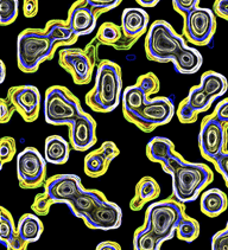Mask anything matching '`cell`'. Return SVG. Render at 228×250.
<instances>
[{
	"mask_svg": "<svg viewBox=\"0 0 228 250\" xmlns=\"http://www.w3.org/2000/svg\"><path fill=\"white\" fill-rule=\"evenodd\" d=\"M162 168L171 176L172 197L182 203L195 201L214 179L212 169L205 164L187 162L177 152L162 164Z\"/></svg>",
	"mask_w": 228,
	"mask_h": 250,
	"instance_id": "1",
	"label": "cell"
},
{
	"mask_svg": "<svg viewBox=\"0 0 228 250\" xmlns=\"http://www.w3.org/2000/svg\"><path fill=\"white\" fill-rule=\"evenodd\" d=\"M122 77L119 64L101 60L95 71V84L86 94V104L95 113H111L120 104Z\"/></svg>",
	"mask_w": 228,
	"mask_h": 250,
	"instance_id": "2",
	"label": "cell"
},
{
	"mask_svg": "<svg viewBox=\"0 0 228 250\" xmlns=\"http://www.w3.org/2000/svg\"><path fill=\"white\" fill-rule=\"evenodd\" d=\"M58 46L44 29H25L17 37V64L25 74L36 73L54 57Z\"/></svg>",
	"mask_w": 228,
	"mask_h": 250,
	"instance_id": "3",
	"label": "cell"
},
{
	"mask_svg": "<svg viewBox=\"0 0 228 250\" xmlns=\"http://www.w3.org/2000/svg\"><path fill=\"white\" fill-rule=\"evenodd\" d=\"M100 42L93 38L85 49L65 46L58 52V64L71 76L73 82L77 85H86L91 83L94 71L99 63Z\"/></svg>",
	"mask_w": 228,
	"mask_h": 250,
	"instance_id": "4",
	"label": "cell"
},
{
	"mask_svg": "<svg viewBox=\"0 0 228 250\" xmlns=\"http://www.w3.org/2000/svg\"><path fill=\"white\" fill-rule=\"evenodd\" d=\"M187 45L184 37L174 30L168 21H156L150 25L145 37V54L149 61L172 62V58Z\"/></svg>",
	"mask_w": 228,
	"mask_h": 250,
	"instance_id": "5",
	"label": "cell"
},
{
	"mask_svg": "<svg viewBox=\"0 0 228 250\" xmlns=\"http://www.w3.org/2000/svg\"><path fill=\"white\" fill-rule=\"evenodd\" d=\"M184 216V203L170 197L149 205L145 211L144 223L164 243L174 237L176 234V228Z\"/></svg>",
	"mask_w": 228,
	"mask_h": 250,
	"instance_id": "6",
	"label": "cell"
},
{
	"mask_svg": "<svg viewBox=\"0 0 228 250\" xmlns=\"http://www.w3.org/2000/svg\"><path fill=\"white\" fill-rule=\"evenodd\" d=\"M85 112L80 100L63 85H52L46 91L44 119L52 126H69Z\"/></svg>",
	"mask_w": 228,
	"mask_h": 250,
	"instance_id": "7",
	"label": "cell"
},
{
	"mask_svg": "<svg viewBox=\"0 0 228 250\" xmlns=\"http://www.w3.org/2000/svg\"><path fill=\"white\" fill-rule=\"evenodd\" d=\"M176 114L174 102L169 97L147 99L138 112L125 114V120L135 125L144 133H152L157 127L169 124Z\"/></svg>",
	"mask_w": 228,
	"mask_h": 250,
	"instance_id": "8",
	"label": "cell"
},
{
	"mask_svg": "<svg viewBox=\"0 0 228 250\" xmlns=\"http://www.w3.org/2000/svg\"><path fill=\"white\" fill-rule=\"evenodd\" d=\"M17 179L24 190H36L46 182V160L35 147H26L17 157Z\"/></svg>",
	"mask_w": 228,
	"mask_h": 250,
	"instance_id": "9",
	"label": "cell"
},
{
	"mask_svg": "<svg viewBox=\"0 0 228 250\" xmlns=\"http://www.w3.org/2000/svg\"><path fill=\"white\" fill-rule=\"evenodd\" d=\"M227 89L228 81L224 75L213 70L205 71L200 84L190 88L185 100L197 113H205L216 99L226 94Z\"/></svg>",
	"mask_w": 228,
	"mask_h": 250,
	"instance_id": "10",
	"label": "cell"
},
{
	"mask_svg": "<svg viewBox=\"0 0 228 250\" xmlns=\"http://www.w3.org/2000/svg\"><path fill=\"white\" fill-rule=\"evenodd\" d=\"M227 127L213 114L205 115L201 121L199 133V147L204 159L213 164L214 160L227 151Z\"/></svg>",
	"mask_w": 228,
	"mask_h": 250,
	"instance_id": "11",
	"label": "cell"
},
{
	"mask_svg": "<svg viewBox=\"0 0 228 250\" xmlns=\"http://www.w3.org/2000/svg\"><path fill=\"white\" fill-rule=\"evenodd\" d=\"M183 24V37L197 46L209 44L216 30V16L213 10L197 6L188 12Z\"/></svg>",
	"mask_w": 228,
	"mask_h": 250,
	"instance_id": "12",
	"label": "cell"
},
{
	"mask_svg": "<svg viewBox=\"0 0 228 250\" xmlns=\"http://www.w3.org/2000/svg\"><path fill=\"white\" fill-rule=\"evenodd\" d=\"M7 100L15 105L17 113L25 122L38 119L41 110V93L37 87L30 84L15 85L7 90Z\"/></svg>",
	"mask_w": 228,
	"mask_h": 250,
	"instance_id": "13",
	"label": "cell"
},
{
	"mask_svg": "<svg viewBox=\"0 0 228 250\" xmlns=\"http://www.w3.org/2000/svg\"><path fill=\"white\" fill-rule=\"evenodd\" d=\"M81 178L76 174H56L46 179L44 192L54 204H68L83 190Z\"/></svg>",
	"mask_w": 228,
	"mask_h": 250,
	"instance_id": "14",
	"label": "cell"
},
{
	"mask_svg": "<svg viewBox=\"0 0 228 250\" xmlns=\"http://www.w3.org/2000/svg\"><path fill=\"white\" fill-rule=\"evenodd\" d=\"M96 121L91 114L83 112L69 125V143L76 152H86L96 144Z\"/></svg>",
	"mask_w": 228,
	"mask_h": 250,
	"instance_id": "15",
	"label": "cell"
},
{
	"mask_svg": "<svg viewBox=\"0 0 228 250\" xmlns=\"http://www.w3.org/2000/svg\"><path fill=\"white\" fill-rule=\"evenodd\" d=\"M82 221L86 227L93 230H115L121 226L122 211L118 204L107 199L83 217Z\"/></svg>",
	"mask_w": 228,
	"mask_h": 250,
	"instance_id": "16",
	"label": "cell"
},
{
	"mask_svg": "<svg viewBox=\"0 0 228 250\" xmlns=\"http://www.w3.org/2000/svg\"><path fill=\"white\" fill-rule=\"evenodd\" d=\"M100 15L85 0H76L68 11L69 26L77 37L90 35L95 30Z\"/></svg>",
	"mask_w": 228,
	"mask_h": 250,
	"instance_id": "17",
	"label": "cell"
},
{
	"mask_svg": "<svg viewBox=\"0 0 228 250\" xmlns=\"http://www.w3.org/2000/svg\"><path fill=\"white\" fill-rule=\"evenodd\" d=\"M120 154L118 146L113 141H105L95 151L90 152L85 158L83 169L86 176L100 178L108 171L111 163Z\"/></svg>",
	"mask_w": 228,
	"mask_h": 250,
	"instance_id": "18",
	"label": "cell"
},
{
	"mask_svg": "<svg viewBox=\"0 0 228 250\" xmlns=\"http://www.w3.org/2000/svg\"><path fill=\"white\" fill-rule=\"evenodd\" d=\"M150 17L143 7H127L122 11L121 29L126 37L139 40L149 30Z\"/></svg>",
	"mask_w": 228,
	"mask_h": 250,
	"instance_id": "19",
	"label": "cell"
},
{
	"mask_svg": "<svg viewBox=\"0 0 228 250\" xmlns=\"http://www.w3.org/2000/svg\"><path fill=\"white\" fill-rule=\"evenodd\" d=\"M105 201H107V197L101 191L94 188H83L73 201L67 204V207L70 209L74 216L82 219Z\"/></svg>",
	"mask_w": 228,
	"mask_h": 250,
	"instance_id": "20",
	"label": "cell"
},
{
	"mask_svg": "<svg viewBox=\"0 0 228 250\" xmlns=\"http://www.w3.org/2000/svg\"><path fill=\"white\" fill-rule=\"evenodd\" d=\"M160 194V184L155 178L150 176L140 178L136 185L133 198L130 202V209L132 211H140L146 204L157 199Z\"/></svg>",
	"mask_w": 228,
	"mask_h": 250,
	"instance_id": "21",
	"label": "cell"
},
{
	"mask_svg": "<svg viewBox=\"0 0 228 250\" xmlns=\"http://www.w3.org/2000/svg\"><path fill=\"white\" fill-rule=\"evenodd\" d=\"M171 63L177 73L191 75L200 70L204 63V57L197 49L185 45L175 55Z\"/></svg>",
	"mask_w": 228,
	"mask_h": 250,
	"instance_id": "22",
	"label": "cell"
},
{
	"mask_svg": "<svg viewBox=\"0 0 228 250\" xmlns=\"http://www.w3.org/2000/svg\"><path fill=\"white\" fill-rule=\"evenodd\" d=\"M70 143H67L61 135H50L44 144V158L46 163L52 165H63L69 160L70 155Z\"/></svg>",
	"mask_w": 228,
	"mask_h": 250,
	"instance_id": "23",
	"label": "cell"
},
{
	"mask_svg": "<svg viewBox=\"0 0 228 250\" xmlns=\"http://www.w3.org/2000/svg\"><path fill=\"white\" fill-rule=\"evenodd\" d=\"M200 208H201L202 213L208 217H218L227 210V194L219 188H209L202 193L201 199H200Z\"/></svg>",
	"mask_w": 228,
	"mask_h": 250,
	"instance_id": "24",
	"label": "cell"
},
{
	"mask_svg": "<svg viewBox=\"0 0 228 250\" xmlns=\"http://www.w3.org/2000/svg\"><path fill=\"white\" fill-rule=\"evenodd\" d=\"M44 231V226L42 223L40 216L33 213H24L19 218L18 224H17V234L19 238L29 246L30 243L37 242L41 238Z\"/></svg>",
	"mask_w": 228,
	"mask_h": 250,
	"instance_id": "25",
	"label": "cell"
},
{
	"mask_svg": "<svg viewBox=\"0 0 228 250\" xmlns=\"http://www.w3.org/2000/svg\"><path fill=\"white\" fill-rule=\"evenodd\" d=\"M44 30L48 33L52 41L60 46H73L76 43L79 37L73 32L69 26L68 21L62 19H51L46 21Z\"/></svg>",
	"mask_w": 228,
	"mask_h": 250,
	"instance_id": "26",
	"label": "cell"
},
{
	"mask_svg": "<svg viewBox=\"0 0 228 250\" xmlns=\"http://www.w3.org/2000/svg\"><path fill=\"white\" fill-rule=\"evenodd\" d=\"M176 152L174 143L168 138L154 137L146 145V157L150 162L162 164Z\"/></svg>",
	"mask_w": 228,
	"mask_h": 250,
	"instance_id": "27",
	"label": "cell"
},
{
	"mask_svg": "<svg viewBox=\"0 0 228 250\" xmlns=\"http://www.w3.org/2000/svg\"><path fill=\"white\" fill-rule=\"evenodd\" d=\"M149 99L145 91L141 88H139L137 84L129 85L124 89L121 96V104H122V114H130L138 112L144 104L146 100Z\"/></svg>",
	"mask_w": 228,
	"mask_h": 250,
	"instance_id": "28",
	"label": "cell"
},
{
	"mask_svg": "<svg viewBox=\"0 0 228 250\" xmlns=\"http://www.w3.org/2000/svg\"><path fill=\"white\" fill-rule=\"evenodd\" d=\"M17 238L18 234H17V226L12 213L6 208L1 207L0 208V241L7 250H11V247Z\"/></svg>",
	"mask_w": 228,
	"mask_h": 250,
	"instance_id": "29",
	"label": "cell"
},
{
	"mask_svg": "<svg viewBox=\"0 0 228 250\" xmlns=\"http://www.w3.org/2000/svg\"><path fill=\"white\" fill-rule=\"evenodd\" d=\"M162 241L150 230L145 223L136 229L133 235V249L135 250H160Z\"/></svg>",
	"mask_w": 228,
	"mask_h": 250,
	"instance_id": "30",
	"label": "cell"
},
{
	"mask_svg": "<svg viewBox=\"0 0 228 250\" xmlns=\"http://www.w3.org/2000/svg\"><path fill=\"white\" fill-rule=\"evenodd\" d=\"M122 36H124V32H122L120 25L106 21V23L101 24V26L99 27L95 37L102 45L114 48L119 43V41L121 40Z\"/></svg>",
	"mask_w": 228,
	"mask_h": 250,
	"instance_id": "31",
	"label": "cell"
},
{
	"mask_svg": "<svg viewBox=\"0 0 228 250\" xmlns=\"http://www.w3.org/2000/svg\"><path fill=\"white\" fill-rule=\"evenodd\" d=\"M176 235L183 242H194L200 236V223L195 218L185 215L176 228Z\"/></svg>",
	"mask_w": 228,
	"mask_h": 250,
	"instance_id": "32",
	"label": "cell"
},
{
	"mask_svg": "<svg viewBox=\"0 0 228 250\" xmlns=\"http://www.w3.org/2000/svg\"><path fill=\"white\" fill-rule=\"evenodd\" d=\"M18 0H0V25L6 26L15 23L18 18Z\"/></svg>",
	"mask_w": 228,
	"mask_h": 250,
	"instance_id": "33",
	"label": "cell"
},
{
	"mask_svg": "<svg viewBox=\"0 0 228 250\" xmlns=\"http://www.w3.org/2000/svg\"><path fill=\"white\" fill-rule=\"evenodd\" d=\"M17 153V144L12 137H2L0 139V168L5 164L12 162Z\"/></svg>",
	"mask_w": 228,
	"mask_h": 250,
	"instance_id": "34",
	"label": "cell"
},
{
	"mask_svg": "<svg viewBox=\"0 0 228 250\" xmlns=\"http://www.w3.org/2000/svg\"><path fill=\"white\" fill-rule=\"evenodd\" d=\"M136 84L145 91L147 97L151 95H156L160 89V80H158V77L156 76V74L154 73H146L140 75L137 79Z\"/></svg>",
	"mask_w": 228,
	"mask_h": 250,
	"instance_id": "35",
	"label": "cell"
},
{
	"mask_svg": "<svg viewBox=\"0 0 228 250\" xmlns=\"http://www.w3.org/2000/svg\"><path fill=\"white\" fill-rule=\"evenodd\" d=\"M176 115L181 124L184 125L195 124L197 119H199V113L188 104L185 99L181 101L179 108H177L176 110Z\"/></svg>",
	"mask_w": 228,
	"mask_h": 250,
	"instance_id": "36",
	"label": "cell"
},
{
	"mask_svg": "<svg viewBox=\"0 0 228 250\" xmlns=\"http://www.w3.org/2000/svg\"><path fill=\"white\" fill-rule=\"evenodd\" d=\"M54 205V202L50 199V197L46 192H41L36 194L35 199L31 205V209L36 215H38L40 217L42 216H46L50 212V209Z\"/></svg>",
	"mask_w": 228,
	"mask_h": 250,
	"instance_id": "37",
	"label": "cell"
},
{
	"mask_svg": "<svg viewBox=\"0 0 228 250\" xmlns=\"http://www.w3.org/2000/svg\"><path fill=\"white\" fill-rule=\"evenodd\" d=\"M88 5H91L100 16L108 11L114 10L121 4L122 0H85Z\"/></svg>",
	"mask_w": 228,
	"mask_h": 250,
	"instance_id": "38",
	"label": "cell"
},
{
	"mask_svg": "<svg viewBox=\"0 0 228 250\" xmlns=\"http://www.w3.org/2000/svg\"><path fill=\"white\" fill-rule=\"evenodd\" d=\"M15 113H17L15 105L8 101L7 97L0 99V124L10 122Z\"/></svg>",
	"mask_w": 228,
	"mask_h": 250,
	"instance_id": "39",
	"label": "cell"
},
{
	"mask_svg": "<svg viewBox=\"0 0 228 250\" xmlns=\"http://www.w3.org/2000/svg\"><path fill=\"white\" fill-rule=\"evenodd\" d=\"M200 0H172V6L174 10L181 16L184 17L191 10L200 6Z\"/></svg>",
	"mask_w": 228,
	"mask_h": 250,
	"instance_id": "40",
	"label": "cell"
},
{
	"mask_svg": "<svg viewBox=\"0 0 228 250\" xmlns=\"http://www.w3.org/2000/svg\"><path fill=\"white\" fill-rule=\"evenodd\" d=\"M212 249L213 250H228V229L220 230L215 232L212 237Z\"/></svg>",
	"mask_w": 228,
	"mask_h": 250,
	"instance_id": "41",
	"label": "cell"
},
{
	"mask_svg": "<svg viewBox=\"0 0 228 250\" xmlns=\"http://www.w3.org/2000/svg\"><path fill=\"white\" fill-rule=\"evenodd\" d=\"M213 165L215 166V169L221 174V177L224 178L225 184L228 188V151L224 152L218 159L214 160Z\"/></svg>",
	"mask_w": 228,
	"mask_h": 250,
	"instance_id": "42",
	"label": "cell"
},
{
	"mask_svg": "<svg viewBox=\"0 0 228 250\" xmlns=\"http://www.w3.org/2000/svg\"><path fill=\"white\" fill-rule=\"evenodd\" d=\"M212 114L228 128V97L221 100V101L215 105Z\"/></svg>",
	"mask_w": 228,
	"mask_h": 250,
	"instance_id": "43",
	"label": "cell"
},
{
	"mask_svg": "<svg viewBox=\"0 0 228 250\" xmlns=\"http://www.w3.org/2000/svg\"><path fill=\"white\" fill-rule=\"evenodd\" d=\"M40 10V0H23V13L26 18L37 16Z\"/></svg>",
	"mask_w": 228,
	"mask_h": 250,
	"instance_id": "44",
	"label": "cell"
},
{
	"mask_svg": "<svg viewBox=\"0 0 228 250\" xmlns=\"http://www.w3.org/2000/svg\"><path fill=\"white\" fill-rule=\"evenodd\" d=\"M213 11L216 17L228 21V0H215L213 5Z\"/></svg>",
	"mask_w": 228,
	"mask_h": 250,
	"instance_id": "45",
	"label": "cell"
},
{
	"mask_svg": "<svg viewBox=\"0 0 228 250\" xmlns=\"http://www.w3.org/2000/svg\"><path fill=\"white\" fill-rule=\"evenodd\" d=\"M137 40H133V38H130V37H126V36H122V38L120 41H119V43L116 44L115 46H114V49L115 50H119V51H125V50H130L132 48L133 45H135L136 43H137Z\"/></svg>",
	"mask_w": 228,
	"mask_h": 250,
	"instance_id": "46",
	"label": "cell"
},
{
	"mask_svg": "<svg viewBox=\"0 0 228 250\" xmlns=\"http://www.w3.org/2000/svg\"><path fill=\"white\" fill-rule=\"evenodd\" d=\"M96 250H121V246L114 241H104L96 246Z\"/></svg>",
	"mask_w": 228,
	"mask_h": 250,
	"instance_id": "47",
	"label": "cell"
},
{
	"mask_svg": "<svg viewBox=\"0 0 228 250\" xmlns=\"http://www.w3.org/2000/svg\"><path fill=\"white\" fill-rule=\"evenodd\" d=\"M138 5H140L141 7H155L160 0H136Z\"/></svg>",
	"mask_w": 228,
	"mask_h": 250,
	"instance_id": "48",
	"label": "cell"
},
{
	"mask_svg": "<svg viewBox=\"0 0 228 250\" xmlns=\"http://www.w3.org/2000/svg\"><path fill=\"white\" fill-rule=\"evenodd\" d=\"M5 77H6V65L4 61H0V83H4Z\"/></svg>",
	"mask_w": 228,
	"mask_h": 250,
	"instance_id": "49",
	"label": "cell"
},
{
	"mask_svg": "<svg viewBox=\"0 0 228 250\" xmlns=\"http://www.w3.org/2000/svg\"><path fill=\"white\" fill-rule=\"evenodd\" d=\"M226 228L228 229V221H227V224H226Z\"/></svg>",
	"mask_w": 228,
	"mask_h": 250,
	"instance_id": "50",
	"label": "cell"
}]
</instances>
